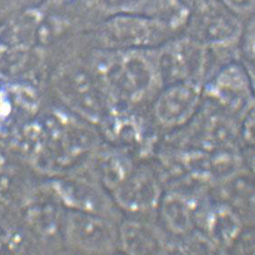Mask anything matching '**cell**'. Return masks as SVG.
I'll use <instances>...</instances> for the list:
<instances>
[{
  "instance_id": "1",
  "label": "cell",
  "mask_w": 255,
  "mask_h": 255,
  "mask_svg": "<svg viewBox=\"0 0 255 255\" xmlns=\"http://www.w3.org/2000/svg\"><path fill=\"white\" fill-rule=\"evenodd\" d=\"M117 206L131 216L151 217L157 209L163 195L160 176L144 164H135L128 178L115 189Z\"/></svg>"
},
{
  "instance_id": "2",
  "label": "cell",
  "mask_w": 255,
  "mask_h": 255,
  "mask_svg": "<svg viewBox=\"0 0 255 255\" xmlns=\"http://www.w3.org/2000/svg\"><path fill=\"white\" fill-rule=\"evenodd\" d=\"M109 78L119 99L126 104L132 105L144 100L157 81H160L157 65L132 52L119 58L112 66Z\"/></svg>"
},
{
  "instance_id": "3",
  "label": "cell",
  "mask_w": 255,
  "mask_h": 255,
  "mask_svg": "<svg viewBox=\"0 0 255 255\" xmlns=\"http://www.w3.org/2000/svg\"><path fill=\"white\" fill-rule=\"evenodd\" d=\"M119 248L128 255L173 254L174 240L149 217L128 215L119 224Z\"/></svg>"
},
{
  "instance_id": "4",
  "label": "cell",
  "mask_w": 255,
  "mask_h": 255,
  "mask_svg": "<svg viewBox=\"0 0 255 255\" xmlns=\"http://www.w3.org/2000/svg\"><path fill=\"white\" fill-rule=\"evenodd\" d=\"M199 101V83L186 81L167 86L153 107L156 124L164 130L184 126L197 112Z\"/></svg>"
},
{
  "instance_id": "5",
  "label": "cell",
  "mask_w": 255,
  "mask_h": 255,
  "mask_svg": "<svg viewBox=\"0 0 255 255\" xmlns=\"http://www.w3.org/2000/svg\"><path fill=\"white\" fill-rule=\"evenodd\" d=\"M203 198L182 189L163 192L156 215L171 238L179 239L197 229L199 212L207 199Z\"/></svg>"
},
{
  "instance_id": "6",
  "label": "cell",
  "mask_w": 255,
  "mask_h": 255,
  "mask_svg": "<svg viewBox=\"0 0 255 255\" xmlns=\"http://www.w3.org/2000/svg\"><path fill=\"white\" fill-rule=\"evenodd\" d=\"M245 225L241 216L225 201L207 199L199 212L197 229L221 253H227Z\"/></svg>"
},
{
  "instance_id": "7",
  "label": "cell",
  "mask_w": 255,
  "mask_h": 255,
  "mask_svg": "<svg viewBox=\"0 0 255 255\" xmlns=\"http://www.w3.org/2000/svg\"><path fill=\"white\" fill-rule=\"evenodd\" d=\"M156 65L160 81L167 86L186 81L199 83L205 54L198 44L184 42L163 52Z\"/></svg>"
},
{
  "instance_id": "8",
  "label": "cell",
  "mask_w": 255,
  "mask_h": 255,
  "mask_svg": "<svg viewBox=\"0 0 255 255\" xmlns=\"http://www.w3.org/2000/svg\"><path fill=\"white\" fill-rule=\"evenodd\" d=\"M252 83L249 71L237 64H230L219 71L208 90L225 109L245 115L254 107Z\"/></svg>"
},
{
  "instance_id": "9",
  "label": "cell",
  "mask_w": 255,
  "mask_h": 255,
  "mask_svg": "<svg viewBox=\"0 0 255 255\" xmlns=\"http://www.w3.org/2000/svg\"><path fill=\"white\" fill-rule=\"evenodd\" d=\"M71 244L93 253H112L119 248V226L103 218L76 214L69 222Z\"/></svg>"
},
{
  "instance_id": "10",
  "label": "cell",
  "mask_w": 255,
  "mask_h": 255,
  "mask_svg": "<svg viewBox=\"0 0 255 255\" xmlns=\"http://www.w3.org/2000/svg\"><path fill=\"white\" fill-rule=\"evenodd\" d=\"M199 29L203 36L211 42H222L234 35L237 30L235 20L221 10L210 5L201 11Z\"/></svg>"
},
{
  "instance_id": "11",
  "label": "cell",
  "mask_w": 255,
  "mask_h": 255,
  "mask_svg": "<svg viewBox=\"0 0 255 255\" xmlns=\"http://www.w3.org/2000/svg\"><path fill=\"white\" fill-rule=\"evenodd\" d=\"M255 252V229L253 224H246L227 253L247 255Z\"/></svg>"
},
{
  "instance_id": "12",
  "label": "cell",
  "mask_w": 255,
  "mask_h": 255,
  "mask_svg": "<svg viewBox=\"0 0 255 255\" xmlns=\"http://www.w3.org/2000/svg\"><path fill=\"white\" fill-rule=\"evenodd\" d=\"M254 107L249 109L244 116L245 119L242 123L240 128V138L242 141L246 143V147L249 146L250 149L254 150L255 143V112Z\"/></svg>"
},
{
  "instance_id": "13",
  "label": "cell",
  "mask_w": 255,
  "mask_h": 255,
  "mask_svg": "<svg viewBox=\"0 0 255 255\" xmlns=\"http://www.w3.org/2000/svg\"><path fill=\"white\" fill-rule=\"evenodd\" d=\"M227 5L237 11H247L254 5V0H224Z\"/></svg>"
},
{
  "instance_id": "14",
  "label": "cell",
  "mask_w": 255,
  "mask_h": 255,
  "mask_svg": "<svg viewBox=\"0 0 255 255\" xmlns=\"http://www.w3.org/2000/svg\"><path fill=\"white\" fill-rule=\"evenodd\" d=\"M113 1L116 5L124 6V7H130L137 3H139L140 0H113Z\"/></svg>"
}]
</instances>
